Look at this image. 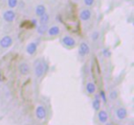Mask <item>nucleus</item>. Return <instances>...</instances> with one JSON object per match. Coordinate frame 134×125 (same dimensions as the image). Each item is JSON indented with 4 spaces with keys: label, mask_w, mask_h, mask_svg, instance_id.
Listing matches in <instances>:
<instances>
[{
    "label": "nucleus",
    "mask_w": 134,
    "mask_h": 125,
    "mask_svg": "<svg viewBox=\"0 0 134 125\" xmlns=\"http://www.w3.org/2000/svg\"><path fill=\"white\" fill-rule=\"evenodd\" d=\"M44 13H46V8L44 5H38L35 8V14L38 17H41Z\"/></svg>",
    "instance_id": "nucleus-13"
},
{
    "label": "nucleus",
    "mask_w": 134,
    "mask_h": 125,
    "mask_svg": "<svg viewBox=\"0 0 134 125\" xmlns=\"http://www.w3.org/2000/svg\"><path fill=\"white\" fill-rule=\"evenodd\" d=\"M100 95H101V97H102V99L105 101V102H106L107 99H106V94H105V92L104 91H101L100 92Z\"/></svg>",
    "instance_id": "nucleus-23"
},
{
    "label": "nucleus",
    "mask_w": 134,
    "mask_h": 125,
    "mask_svg": "<svg viewBox=\"0 0 134 125\" xmlns=\"http://www.w3.org/2000/svg\"><path fill=\"white\" fill-rule=\"evenodd\" d=\"M100 106H101V100L99 99V97H97L94 99L93 103H92V107L95 110H100Z\"/></svg>",
    "instance_id": "nucleus-16"
},
{
    "label": "nucleus",
    "mask_w": 134,
    "mask_h": 125,
    "mask_svg": "<svg viewBox=\"0 0 134 125\" xmlns=\"http://www.w3.org/2000/svg\"><path fill=\"white\" fill-rule=\"evenodd\" d=\"M50 21V16L47 13H44L40 17V24H48Z\"/></svg>",
    "instance_id": "nucleus-17"
},
{
    "label": "nucleus",
    "mask_w": 134,
    "mask_h": 125,
    "mask_svg": "<svg viewBox=\"0 0 134 125\" xmlns=\"http://www.w3.org/2000/svg\"><path fill=\"white\" fill-rule=\"evenodd\" d=\"M12 44H13V39L9 35L4 36V37H2L1 40H0V47L3 49L9 48Z\"/></svg>",
    "instance_id": "nucleus-2"
},
{
    "label": "nucleus",
    "mask_w": 134,
    "mask_h": 125,
    "mask_svg": "<svg viewBox=\"0 0 134 125\" xmlns=\"http://www.w3.org/2000/svg\"><path fill=\"white\" fill-rule=\"evenodd\" d=\"M99 37H100V32H99L98 30H95V31H93V33L91 34V39H92V41H97V40L99 39Z\"/></svg>",
    "instance_id": "nucleus-20"
},
{
    "label": "nucleus",
    "mask_w": 134,
    "mask_h": 125,
    "mask_svg": "<svg viewBox=\"0 0 134 125\" xmlns=\"http://www.w3.org/2000/svg\"><path fill=\"white\" fill-rule=\"evenodd\" d=\"M30 66H29L27 63H25V62H23V63H21V64H19V72L20 73V75H29V73H30Z\"/></svg>",
    "instance_id": "nucleus-10"
},
{
    "label": "nucleus",
    "mask_w": 134,
    "mask_h": 125,
    "mask_svg": "<svg viewBox=\"0 0 134 125\" xmlns=\"http://www.w3.org/2000/svg\"><path fill=\"white\" fill-rule=\"evenodd\" d=\"M26 125H30V124H26Z\"/></svg>",
    "instance_id": "nucleus-26"
},
{
    "label": "nucleus",
    "mask_w": 134,
    "mask_h": 125,
    "mask_svg": "<svg viewBox=\"0 0 134 125\" xmlns=\"http://www.w3.org/2000/svg\"><path fill=\"white\" fill-rule=\"evenodd\" d=\"M3 19H4V20L7 21V22L11 23L16 19V13L12 9H8L4 12V14H3Z\"/></svg>",
    "instance_id": "nucleus-5"
},
{
    "label": "nucleus",
    "mask_w": 134,
    "mask_h": 125,
    "mask_svg": "<svg viewBox=\"0 0 134 125\" xmlns=\"http://www.w3.org/2000/svg\"><path fill=\"white\" fill-rule=\"evenodd\" d=\"M97 119H98V121L100 123L106 124V123L108 121L109 116H108V113L106 111V110H99L98 113H97Z\"/></svg>",
    "instance_id": "nucleus-7"
},
{
    "label": "nucleus",
    "mask_w": 134,
    "mask_h": 125,
    "mask_svg": "<svg viewBox=\"0 0 134 125\" xmlns=\"http://www.w3.org/2000/svg\"><path fill=\"white\" fill-rule=\"evenodd\" d=\"M45 73V63L41 60H36L34 62V74L36 77L41 78Z\"/></svg>",
    "instance_id": "nucleus-1"
},
{
    "label": "nucleus",
    "mask_w": 134,
    "mask_h": 125,
    "mask_svg": "<svg viewBox=\"0 0 134 125\" xmlns=\"http://www.w3.org/2000/svg\"><path fill=\"white\" fill-rule=\"evenodd\" d=\"M0 81H1V74H0Z\"/></svg>",
    "instance_id": "nucleus-25"
},
{
    "label": "nucleus",
    "mask_w": 134,
    "mask_h": 125,
    "mask_svg": "<svg viewBox=\"0 0 134 125\" xmlns=\"http://www.w3.org/2000/svg\"><path fill=\"white\" fill-rule=\"evenodd\" d=\"M106 124H107V125H113V124H111V123H108V122H107Z\"/></svg>",
    "instance_id": "nucleus-24"
},
{
    "label": "nucleus",
    "mask_w": 134,
    "mask_h": 125,
    "mask_svg": "<svg viewBox=\"0 0 134 125\" xmlns=\"http://www.w3.org/2000/svg\"><path fill=\"white\" fill-rule=\"evenodd\" d=\"M84 4L86 7H92L95 4V0H84Z\"/></svg>",
    "instance_id": "nucleus-21"
},
{
    "label": "nucleus",
    "mask_w": 134,
    "mask_h": 125,
    "mask_svg": "<svg viewBox=\"0 0 134 125\" xmlns=\"http://www.w3.org/2000/svg\"><path fill=\"white\" fill-rule=\"evenodd\" d=\"M7 3H8V8H15L16 7L18 6V0H8L7 1Z\"/></svg>",
    "instance_id": "nucleus-18"
},
{
    "label": "nucleus",
    "mask_w": 134,
    "mask_h": 125,
    "mask_svg": "<svg viewBox=\"0 0 134 125\" xmlns=\"http://www.w3.org/2000/svg\"><path fill=\"white\" fill-rule=\"evenodd\" d=\"M90 52V47L89 45L87 44L86 42L83 41V42L80 43L79 45V48H78V53L80 56L84 57V56H86Z\"/></svg>",
    "instance_id": "nucleus-4"
},
{
    "label": "nucleus",
    "mask_w": 134,
    "mask_h": 125,
    "mask_svg": "<svg viewBox=\"0 0 134 125\" xmlns=\"http://www.w3.org/2000/svg\"><path fill=\"white\" fill-rule=\"evenodd\" d=\"M63 43L67 47H75L76 45V41L74 39L72 36H69V35H66L63 38Z\"/></svg>",
    "instance_id": "nucleus-8"
},
{
    "label": "nucleus",
    "mask_w": 134,
    "mask_h": 125,
    "mask_svg": "<svg viewBox=\"0 0 134 125\" xmlns=\"http://www.w3.org/2000/svg\"><path fill=\"white\" fill-rule=\"evenodd\" d=\"M60 32H61V30H60V28L57 25H53V26H52L51 28H49L48 30H47V33H48V35L51 36V37L58 36L60 34Z\"/></svg>",
    "instance_id": "nucleus-11"
},
{
    "label": "nucleus",
    "mask_w": 134,
    "mask_h": 125,
    "mask_svg": "<svg viewBox=\"0 0 134 125\" xmlns=\"http://www.w3.org/2000/svg\"><path fill=\"white\" fill-rule=\"evenodd\" d=\"M110 54H111V52H110V51L108 50V49H104V50H103V55H104L105 57H109Z\"/></svg>",
    "instance_id": "nucleus-22"
},
{
    "label": "nucleus",
    "mask_w": 134,
    "mask_h": 125,
    "mask_svg": "<svg viewBox=\"0 0 134 125\" xmlns=\"http://www.w3.org/2000/svg\"><path fill=\"white\" fill-rule=\"evenodd\" d=\"M86 91H87L88 94H90V95H93V94H95V92L97 91V86H96V85L94 84L93 82H88L87 84H86Z\"/></svg>",
    "instance_id": "nucleus-14"
},
{
    "label": "nucleus",
    "mask_w": 134,
    "mask_h": 125,
    "mask_svg": "<svg viewBox=\"0 0 134 125\" xmlns=\"http://www.w3.org/2000/svg\"><path fill=\"white\" fill-rule=\"evenodd\" d=\"M92 17V12L89 8H84L80 11L79 14V18H80L81 20L83 21H87L91 19Z\"/></svg>",
    "instance_id": "nucleus-6"
},
{
    "label": "nucleus",
    "mask_w": 134,
    "mask_h": 125,
    "mask_svg": "<svg viewBox=\"0 0 134 125\" xmlns=\"http://www.w3.org/2000/svg\"><path fill=\"white\" fill-rule=\"evenodd\" d=\"M128 116V111L125 108H119L116 110V117L119 121H123Z\"/></svg>",
    "instance_id": "nucleus-9"
},
{
    "label": "nucleus",
    "mask_w": 134,
    "mask_h": 125,
    "mask_svg": "<svg viewBox=\"0 0 134 125\" xmlns=\"http://www.w3.org/2000/svg\"><path fill=\"white\" fill-rule=\"evenodd\" d=\"M48 30V24H40L37 28V32L39 35H44Z\"/></svg>",
    "instance_id": "nucleus-15"
},
{
    "label": "nucleus",
    "mask_w": 134,
    "mask_h": 125,
    "mask_svg": "<svg viewBox=\"0 0 134 125\" xmlns=\"http://www.w3.org/2000/svg\"><path fill=\"white\" fill-rule=\"evenodd\" d=\"M37 49H38V45L36 42H30L27 45L26 47V52L28 54L30 55H33L36 52H37Z\"/></svg>",
    "instance_id": "nucleus-12"
},
{
    "label": "nucleus",
    "mask_w": 134,
    "mask_h": 125,
    "mask_svg": "<svg viewBox=\"0 0 134 125\" xmlns=\"http://www.w3.org/2000/svg\"><path fill=\"white\" fill-rule=\"evenodd\" d=\"M118 97H119V94H118L117 90H112V91H110L109 95H108V97H109L111 100H115V99H117Z\"/></svg>",
    "instance_id": "nucleus-19"
},
{
    "label": "nucleus",
    "mask_w": 134,
    "mask_h": 125,
    "mask_svg": "<svg viewBox=\"0 0 134 125\" xmlns=\"http://www.w3.org/2000/svg\"><path fill=\"white\" fill-rule=\"evenodd\" d=\"M35 115H36V118H37L38 119H40V121L44 119L47 116V111H46L45 107L41 106V105L38 106L35 110Z\"/></svg>",
    "instance_id": "nucleus-3"
}]
</instances>
